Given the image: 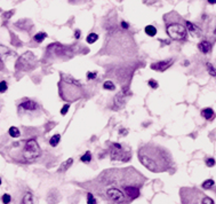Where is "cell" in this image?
Masks as SVG:
<instances>
[{
  "mask_svg": "<svg viewBox=\"0 0 216 204\" xmlns=\"http://www.w3.org/2000/svg\"><path fill=\"white\" fill-rule=\"evenodd\" d=\"M186 32H188V30L181 23L174 22V23L167 24V34L174 40H182V39H184L186 37Z\"/></svg>",
  "mask_w": 216,
  "mask_h": 204,
  "instance_id": "cell-6",
  "label": "cell"
},
{
  "mask_svg": "<svg viewBox=\"0 0 216 204\" xmlns=\"http://www.w3.org/2000/svg\"><path fill=\"white\" fill-rule=\"evenodd\" d=\"M208 2H209V4H215L216 0H208Z\"/></svg>",
  "mask_w": 216,
  "mask_h": 204,
  "instance_id": "cell-39",
  "label": "cell"
},
{
  "mask_svg": "<svg viewBox=\"0 0 216 204\" xmlns=\"http://www.w3.org/2000/svg\"><path fill=\"white\" fill-rule=\"evenodd\" d=\"M201 116L207 120L214 118V110L212 108H205V109L201 110Z\"/></svg>",
  "mask_w": 216,
  "mask_h": 204,
  "instance_id": "cell-14",
  "label": "cell"
},
{
  "mask_svg": "<svg viewBox=\"0 0 216 204\" xmlns=\"http://www.w3.org/2000/svg\"><path fill=\"white\" fill-rule=\"evenodd\" d=\"M74 37H76V38H79V37H80V31H79V30H77V31H76Z\"/></svg>",
  "mask_w": 216,
  "mask_h": 204,
  "instance_id": "cell-38",
  "label": "cell"
},
{
  "mask_svg": "<svg viewBox=\"0 0 216 204\" xmlns=\"http://www.w3.org/2000/svg\"><path fill=\"white\" fill-rule=\"evenodd\" d=\"M145 178L133 168L103 171L93 185L94 190L111 204H128L137 198Z\"/></svg>",
  "mask_w": 216,
  "mask_h": 204,
  "instance_id": "cell-1",
  "label": "cell"
},
{
  "mask_svg": "<svg viewBox=\"0 0 216 204\" xmlns=\"http://www.w3.org/2000/svg\"><path fill=\"white\" fill-rule=\"evenodd\" d=\"M120 26H121V29H122V30H127V29L129 28V24H128L127 22H125V21H122V22H121Z\"/></svg>",
  "mask_w": 216,
  "mask_h": 204,
  "instance_id": "cell-36",
  "label": "cell"
},
{
  "mask_svg": "<svg viewBox=\"0 0 216 204\" xmlns=\"http://www.w3.org/2000/svg\"><path fill=\"white\" fill-rule=\"evenodd\" d=\"M97 75L95 72H87V79H95Z\"/></svg>",
  "mask_w": 216,
  "mask_h": 204,
  "instance_id": "cell-35",
  "label": "cell"
},
{
  "mask_svg": "<svg viewBox=\"0 0 216 204\" xmlns=\"http://www.w3.org/2000/svg\"><path fill=\"white\" fill-rule=\"evenodd\" d=\"M201 204H214V201L210 198V197H204L202 201H201Z\"/></svg>",
  "mask_w": 216,
  "mask_h": 204,
  "instance_id": "cell-31",
  "label": "cell"
},
{
  "mask_svg": "<svg viewBox=\"0 0 216 204\" xmlns=\"http://www.w3.org/2000/svg\"><path fill=\"white\" fill-rule=\"evenodd\" d=\"M22 204H33V200H32V194L31 193H26L24 195Z\"/></svg>",
  "mask_w": 216,
  "mask_h": 204,
  "instance_id": "cell-21",
  "label": "cell"
},
{
  "mask_svg": "<svg viewBox=\"0 0 216 204\" xmlns=\"http://www.w3.org/2000/svg\"><path fill=\"white\" fill-rule=\"evenodd\" d=\"M206 66H207V70H208V72L210 74V76L215 77L216 72H215V69H214V66H213L212 63H207Z\"/></svg>",
  "mask_w": 216,
  "mask_h": 204,
  "instance_id": "cell-27",
  "label": "cell"
},
{
  "mask_svg": "<svg viewBox=\"0 0 216 204\" xmlns=\"http://www.w3.org/2000/svg\"><path fill=\"white\" fill-rule=\"evenodd\" d=\"M0 185H1V179H0Z\"/></svg>",
  "mask_w": 216,
  "mask_h": 204,
  "instance_id": "cell-40",
  "label": "cell"
},
{
  "mask_svg": "<svg viewBox=\"0 0 216 204\" xmlns=\"http://www.w3.org/2000/svg\"><path fill=\"white\" fill-rule=\"evenodd\" d=\"M97 39H98V34H89L88 36H87L86 42L88 44H94L95 42H97Z\"/></svg>",
  "mask_w": 216,
  "mask_h": 204,
  "instance_id": "cell-20",
  "label": "cell"
},
{
  "mask_svg": "<svg viewBox=\"0 0 216 204\" xmlns=\"http://www.w3.org/2000/svg\"><path fill=\"white\" fill-rule=\"evenodd\" d=\"M131 155L128 148H124V146L120 144H113L111 147V158L113 161L127 162L130 160Z\"/></svg>",
  "mask_w": 216,
  "mask_h": 204,
  "instance_id": "cell-7",
  "label": "cell"
},
{
  "mask_svg": "<svg viewBox=\"0 0 216 204\" xmlns=\"http://www.w3.org/2000/svg\"><path fill=\"white\" fill-rule=\"evenodd\" d=\"M69 108H70V104L69 103H66V104H64L63 106V108L61 109V114L64 116V115H66V112H68V110H69Z\"/></svg>",
  "mask_w": 216,
  "mask_h": 204,
  "instance_id": "cell-32",
  "label": "cell"
},
{
  "mask_svg": "<svg viewBox=\"0 0 216 204\" xmlns=\"http://www.w3.org/2000/svg\"><path fill=\"white\" fill-rule=\"evenodd\" d=\"M46 37H47V34H45V32H38V34L33 37V40L37 42V43H43Z\"/></svg>",
  "mask_w": 216,
  "mask_h": 204,
  "instance_id": "cell-19",
  "label": "cell"
},
{
  "mask_svg": "<svg viewBox=\"0 0 216 204\" xmlns=\"http://www.w3.org/2000/svg\"><path fill=\"white\" fill-rule=\"evenodd\" d=\"M173 63V60H166V61H160L151 64V69L156 70V71H165L170 67V64Z\"/></svg>",
  "mask_w": 216,
  "mask_h": 204,
  "instance_id": "cell-10",
  "label": "cell"
},
{
  "mask_svg": "<svg viewBox=\"0 0 216 204\" xmlns=\"http://www.w3.org/2000/svg\"><path fill=\"white\" fill-rule=\"evenodd\" d=\"M138 160L143 166L155 173L168 171L173 166L172 153L157 144H145L138 149Z\"/></svg>",
  "mask_w": 216,
  "mask_h": 204,
  "instance_id": "cell-2",
  "label": "cell"
},
{
  "mask_svg": "<svg viewBox=\"0 0 216 204\" xmlns=\"http://www.w3.org/2000/svg\"><path fill=\"white\" fill-rule=\"evenodd\" d=\"M183 204H185V203H183Z\"/></svg>",
  "mask_w": 216,
  "mask_h": 204,
  "instance_id": "cell-41",
  "label": "cell"
},
{
  "mask_svg": "<svg viewBox=\"0 0 216 204\" xmlns=\"http://www.w3.org/2000/svg\"><path fill=\"white\" fill-rule=\"evenodd\" d=\"M87 203L88 204H96L97 203L96 198L94 197V195H93L92 193H88V194H87Z\"/></svg>",
  "mask_w": 216,
  "mask_h": 204,
  "instance_id": "cell-26",
  "label": "cell"
},
{
  "mask_svg": "<svg viewBox=\"0 0 216 204\" xmlns=\"http://www.w3.org/2000/svg\"><path fill=\"white\" fill-rule=\"evenodd\" d=\"M8 133H9V136H12V138H15V139L21 136V132H20V130H18L17 128H15V126H12V128H9Z\"/></svg>",
  "mask_w": 216,
  "mask_h": 204,
  "instance_id": "cell-17",
  "label": "cell"
},
{
  "mask_svg": "<svg viewBox=\"0 0 216 204\" xmlns=\"http://www.w3.org/2000/svg\"><path fill=\"white\" fill-rule=\"evenodd\" d=\"M103 87L105 90H109V91H114V90H116V85L113 84L112 82H110V80L105 82L103 84Z\"/></svg>",
  "mask_w": 216,
  "mask_h": 204,
  "instance_id": "cell-24",
  "label": "cell"
},
{
  "mask_svg": "<svg viewBox=\"0 0 216 204\" xmlns=\"http://www.w3.org/2000/svg\"><path fill=\"white\" fill-rule=\"evenodd\" d=\"M61 141V136L60 134H55V136H53L51 138V140H49V144L52 147H56V146L59 145V142Z\"/></svg>",
  "mask_w": 216,
  "mask_h": 204,
  "instance_id": "cell-18",
  "label": "cell"
},
{
  "mask_svg": "<svg viewBox=\"0 0 216 204\" xmlns=\"http://www.w3.org/2000/svg\"><path fill=\"white\" fill-rule=\"evenodd\" d=\"M198 48L201 53L208 54V53H210V51H212V44L209 43V42H207V40H202V42L199 43Z\"/></svg>",
  "mask_w": 216,
  "mask_h": 204,
  "instance_id": "cell-12",
  "label": "cell"
},
{
  "mask_svg": "<svg viewBox=\"0 0 216 204\" xmlns=\"http://www.w3.org/2000/svg\"><path fill=\"white\" fill-rule=\"evenodd\" d=\"M147 84H149V86H150V87H152L153 90H157V88L159 87V85H158V82H157V80H155V79H150V80L147 82Z\"/></svg>",
  "mask_w": 216,
  "mask_h": 204,
  "instance_id": "cell-29",
  "label": "cell"
},
{
  "mask_svg": "<svg viewBox=\"0 0 216 204\" xmlns=\"http://www.w3.org/2000/svg\"><path fill=\"white\" fill-rule=\"evenodd\" d=\"M20 107H21V108H23L24 110L33 111L38 108V104H37V102L32 101V100H25V101H23L22 103H21V106H20Z\"/></svg>",
  "mask_w": 216,
  "mask_h": 204,
  "instance_id": "cell-11",
  "label": "cell"
},
{
  "mask_svg": "<svg viewBox=\"0 0 216 204\" xmlns=\"http://www.w3.org/2000/svg\"><path fill=\"white\" fill-rule=\"evenodd\" d=\"M72 163H73V160H72V158L66 160L64 163H62V164H61V168H60V170H59V172H65V171L68 170L70 166L72 165Z\"/></svg>",
  "mask_w": 216,
  "mask_h": 204,
  "instance_id": "cell-15",
  "label": "cell"
},
{
  "mask_svg": "<svg viewBox=\"0 0 216 204\" xmlns=\"http://www.w3.org/2000/svg\"><path fill=\"white\" fill-rule=\"evenodd\" d=\"M144 31H145V34H147L149 37H155L157 34V29L153 26H145V29H144Z\"/></svg>",
  "mask_w": 216,
  "mask_h": 204,
  "instance_id": "cell-16",
  "label": "cell"
},
{
  "mask_svg": "<svg viewBox=\"0 0 216 204\" xmlns=\"http://www.w3.org/2000/svg\"><path fill=\"white\" fill-rule=\"evenodd\" d=\"M215 185V182H214V180H212V179H209L207 181H205L204 184H202V187L205 188V189H210V188H213V186Z\"/></svg>",
  "mask_w": 216,
  "mask_h": 204,
  "instance_id": "cell-25",
  "label": "cell"
},
{
  "mask_svg": "<svg viewBox=\"0 0 216 204\" xmlns=\"http://www.w3.org/2000/svg\"><path fill=\"white\" fill-rule=\"evenodd\" d=\"M206 164H207V166L212 168V166H214V165H215V160L210 157V158H208L207 161H206Z\"/></svg>",
  "mask_w": 216,
  "mask_h": 204,
  "instance_id": "cell-34",
  "label": "cell"
},
{
  "mask_svg": "<svg viewBox=\"0 0 216 204\" xmlns=\"http://www.w3.org/2000/svg\"><path fill=\"white\" fill-rule=\"evenodd\" d=\"M185 29L189 30L191 34H194V32L197 31V28L193 26L191 22H189V21H185Z\"/></svg>",
  "mask_w": 216,
  "mask_h": 204,
  "instance_id": "cell-23",
  "label": "cell"
},
{
  "mask_svg": "<svg viewBox=\"0 0 216 204\" xmlns=\"http://www.w3.org/2000/svg\"><path fill=\"white\" fill-rule=\"evenodd\" d=\"M7 88H8V85H7V83H6L5 80L0 82V93L6 92V91H7Z\"/></svg>",
  "mask_w": 216,
  "mask_h": 204,
  "instance_id": "cell-28",
  "label": "cell"
},
{
  "mask_svg": "<svg viewBox=\"0 0 216 204\" xmlns=\"http://www.w3.org/2000/svg\"><path fill=\"white\" fill-rule=\"evenodd\" d=\"M80 161L84 162V163H89L92 161V153L90 152H86L81 157H80Z\"/></svg>",
  "mask_w": 216,
  "mask_h": 204,
  "instance_id": "cell-22",
  "label": "cell"
},
{
  "mask_svg": "<svg viewBox=\"0 0 216 204\" xmlns=\"http://www.w3.org/2000/svg\"><path fill=\"white\" fill-rule=\"evenodd\" d=\"M127 95H130V91L128 88L122 90L121 92H119V93L114 96V99H113V106H112L113 110H119V109L125 107V104H126V96Z\"/></svg>",
  "mask_w": 216,
  "mask_h": 204,
  "instance_id": "cell-8",
  "label": "cell"
},
{
  "mask_svg": "<svg viewBox=\"0 0 216 204\" xmlns=\"http://www.w3.org/2000/svg\"><path fill=\"white\" fill-rule=\"evenodd\" d=\"M37 58L32 52H25L22 56H20L16 62V70L18 71H30L35 68Z\"/></svg>",
  "mask_w": 216,
  "mask_h": 204,
  "instance_id": "cell-5",
  "label": "cell"
},
{
  "mask_svg": "<svg viewBox=\"0 0 216 204\" xmlns=\"http://www.w3.org/2000/svg\"><path fill=\"white\" fill-rule=\"evenodd\" d=\"M12 54H13V53H12V51L9 50L8 47L0 45V60H1V61H5V60L7 59L8 56H10Z\"/></svg>",
  "mask_w": 216,
  "mask_h": 204,
  "instance_id": "cell-13",
  "label": "cell"
},
{
  "mask_svg": "<svg viewBox=\"0 0 216 204\" xmlns=\"http://www.w3.org/2000/svg\"><path fill=\"white\" fill-rule=\"evenodd\" d=\"M87 1H90V0H69L70 4H74V5H79V4H85Z\"/></svg>",
  "mask_w": 216,
  "mask_h": 204,
  "instance_id": "cell-33",
  "label": "cell"
},
{
  "mask_svg": "<svg viewBox=\"0 0 216 204\" xmlns=\"http://www.w3.org/2000/svg\"><path fill=\"white\" fill-rule=\"evenodd\" d=\"M13 14H14V12H8V13H5V14H4V18H5V20H8L9 17L12 16Z\"/></svg>",
  "mask_w": 216,
  "mask_h": 204,
  "instance_id": "cell-37",
  "label": "cell"
},
{
  "mask_svg": "<svg viewBox=\"0 0 216 204\" xmlns=\"http://www.w3.org/2000/svg\"><path fill=\"white\" fill-rule=\"evenodd\" d=\"M60 96L65 102H76L82 99L85 95L84 86L76 78L70 75L61 74V80L59 83Z\"/></svg>",
  "mask_w": 216,
  "mask_h": 204,
  "instance_id": "cell-3",
  "label": "cell"
},
{
  "mask_svg": "<svg viewBox=\"0 0 216 204\" xmlns=\"http://www.w3.org/2000/svg\"><path fill=\"white\" fill-rule=\"evenodd\" d=\"M13 150H15V154H13V158L22 163L35 161L41 154L40 147L35 139H29L26 141H20L13 145Z\"/></svg>",
  "mask_w": 216,
  "mask_h": 204,
  "instance_id": "cell-4",
  "label": "cell"
},
{
  "mask_svg": "<svg viewBox=\"0 0 216 204\" xmlns=\"http://www.w3.org/2000/svg\"><path fill=\"white\" fill-rule=\"evenodd\" d=\"M47 51H48V53H51L52 55H54V56H64L66 54L65 46H63V45H61L59 43L49 45L48 48H47Z\"/></svg>",
  "mask_w": 216,
  "mask_h": 204,
  "instance_id": "cell-9",
  "label": "cell"
},
{
  "mask_svg": "<svg viewBox=\"0 0 216 204\" xmlns=\"http://www.w3.org/2000/svg\"><path fill=\"white\" fill-rule=\"evenodd\" d=\"M1 200H2V203H4V204H8V203H10V200H12V197H10V195H9V194H5V195H2Z\"/></svg>",
  "mask_w": 216,
  "mask_h": 204,
  "instance_id": "cell-30",
  "label": "cell"
}]
</instances>
